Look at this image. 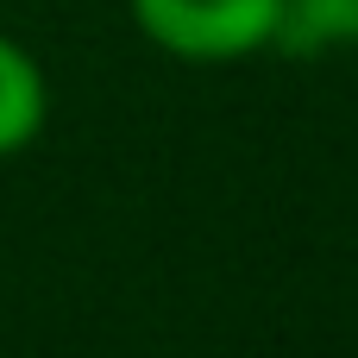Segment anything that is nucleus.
I'll return each instance as SVG.
<instances>
[{"mask_svg":"<svg viewBox=\"0 0 358 358\" xmlns=\"http://www.w3.org/2000/svg\"><path fill=\"white\" fill-rule=\"evenodd\" d=\"M283 0H132L138 31L182 63H233L271 50Z\"/></svg>","mask_w":358,"mask_h":358,"instance_id":"obj_1","label":"nucleus"},{"mask_svg":"<svg viewBox=\"0 0 358 358\" xmlns=\"http://www.w3.org/2000/svg\"><path fill=\"white\" fill-rule=\"evenodd\" d=\"M44 113H50V94H44V69L31 63V50H25V44L0 38V157L25 151V145L38 138Z\"/></svg>","mask_w":358,"mask_h":358,"instance_id":"obj_2","label":"nucleus"},{"mask_svg":"<svg viewBox=\"0 0 358 358\" xmlns=\"http://www.w3.org/2000/svg\"><path fill=\"white\" fill-rule=\"evenodd\" d=\"M271 44L283 57H321V50L358 44V0H283Z\"/></svg>","mask_w":358,"mask_h":358,"instance_id":"obj_3","label":"nucleus"}]
</instances>
